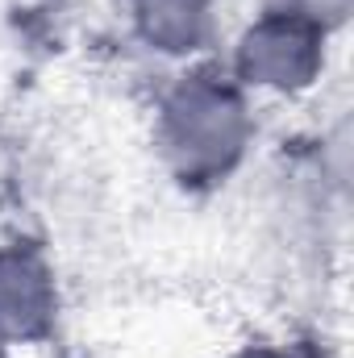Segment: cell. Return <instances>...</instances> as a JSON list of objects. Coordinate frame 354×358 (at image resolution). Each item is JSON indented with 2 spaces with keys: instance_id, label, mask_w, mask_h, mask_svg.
<instances>
[{
  "instance_id": "obj_4",
  "label": "cell",
  "mask_w": 354,
  "mask_h": 358,
  "mask_svg": "<svg viewBox=\"0 0 354 358\" xmlns=\"http://www.w3.org/2000/svg\"><path fill=\"white\" fill-rule=\"evenodd\" d=\"M150 38H163L167 46H187L200 34L208 0H142Z\"/></svg>"
},
{
  "instance_id": "obj_2",
  "label": "cell",
  "mask_w": 354,
  "mask_h": 358,
  "mask_svg": "<svg viewBox=\"0 0 354 358\" xmlns=\"http://www.w3.org/2000/svg\"><path fill=\"white\" fill-rule=\"evenodd\" d=\"M246 71L259 76L263 84H296L300 76L313 71L317 55H313V34L304 29V21H275L263 25L259 34H250L246 55H242Z\"/></svg>"
},
{
  "instance_id": "obj_3",
  "label": "cell",
  "mask_w": 354,
  "mask_h": 358,
  "mask_svg": "<svg viewBox=\"0 0 354 358\" xmlns=\"http://www.w3.org/2000/svg\"><path fill=\"white\" fill-rule=\"evenodd\" d=\"M46 308V283L42 271L25 259L0 263V329H34Z\"/></svg>"
},
{
  "instance_id": "obj_1",
  "label": "cell",
  "mask_w": 354,
  "mask_h": 358,
  "mask_svg": "<svg viewBox=\"0 0 354 358\" xmlns=\"http://www.w3.org/2000/svg\"><path fill=\"white\" fill-rule=\"evenodd\" d=\"M167 138L183 171H225L242 150V104L225 88L192 84L167 108Z\"/></svg>"
}]
</instances>
